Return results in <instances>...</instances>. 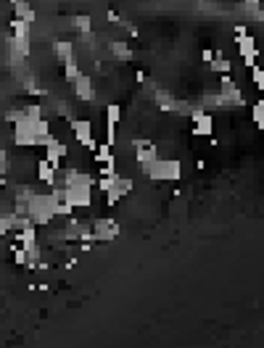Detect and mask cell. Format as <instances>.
Here are the masks:
<instances>
[{
    "label": "cell",
    "instance_id": "6da1fadb",
    "mask_svg": "<svg viewBox=\"0 0 264 348\" xmlns=\"http://www.w3.org/2000/svg\"><path fill=\"white\" fill-rule=\"evenodd\" d=\"M143 174H148L151 179H156V182H161V179H180V161L169 158V161H153L148 166H143Z\"/></svg>",
    "mask_w": 264,
    "mask_h": 348
},
{
    "label": "cell",
    "instance_id": "30bf717a",
    "mask_svg": "<svg viewBox=\"0 0 264 348\" xmlns=\"http://www.w3.org/2000/svg\"><path fill=\"white\" fill-rule=\"evenodd\" d=\"M209 69H211V71H220V74H230L232 64L227 61V58H211V61H209Z\"/></svg>",
    "mask_w": 264,
    "mask_h": 348
},
{
    "label": "cell",
    "instance_id": "9c48e42d",
    "mask_svg": "<svg viewBox=\"0 0 264 348\" xmlns=\"http://www.w3.org/2000/svg\"><path fill=\"white\" fill-rule=\"evenodd\" d=\"M53 172H56V166L48 161V158H45V161H40L37 164V174H40V179H42V182H53Z\"/></svg>",
    "mask_w": 264,
    "mask_h": 348
},
{
    "label": "cell",
    "instance_id": "7c38bea8",
    "mask_svg": "<svg viewBox=\"0 0 264 348\" xmlns=\"http://www.w3.org/2000/svg\"><path fill=\"white\" fill-rule=\"evenodd\" d=\"M251 114H254V124L261 129V127H264V103H261V100H259V103H254Z\"/></svg>",
    "mask_w": 264,
    "mask_h": 348
},
{
    "label": "cell",
    "instance_id": "5bb4252c",
    "mask_svg": "<svg viewBox=\"0 0 264 348\" xmlns=\"http://www.w3.org/2000/svg\"><path fill=\"white\" fill-rule=\"evenodd\" d=\"M251 77H254V85L261 90V87H264V71H261L259 66H251Z\"/></svg>",
    "mask_w": 264,
    "mask_h": 348
},
{
    "label": "cell",
    "instance_id": "7a4b0ae2",
    "mask_svg": "<svg viewBox=\"0 0 264 348\" xmlns=\"http://www.w3.org/2000/svg\"><path fill=\"white\" fill-rule=\"evenodd\" d=\"M190 119H193V135L196 138H209V135L214 132V119L204 111V109H196L193 114H190Z\"/></svg>",
    "mask_w": 264,
    "mask_h": 348
},
{
    "label": "cell",
    "instance_id": "4fadbf2b",
    "mask_svg": "<svg viewBox=\"0 0 264 348\" xmlns=\"http://www.w3.org/2000/svg\"><path fill=\"white\" fill-rule=\"evenodd\" d=\"M106 116H108V124H116L119 119H122V109H119L116 103H111V105L106 109Z\"/></svg>",
    "mask_w": 264,
    "mask_h": 348
},
{
    "label": "cell",
    "instance_id": "ba28073f",
    "mask_svg": "<svg viewBox=\"0 0 264 348\" xmlns=\"http://www.w3.org/2000/svg\"><path fill=\"white\" fill-rule=\"evenodd\" d=\"M53 50H56V56L61 58V64H71L74 61V48H71V42H56L53 45Z\"/></svg>",
    "mask_w": 264,
    "mask_h": 348
},
{
    "label": "cell",
    "instance_id": "8fae6325",
    "mask_svg": "<svg viewBox=\"0 0 264 348\" xmlns=\"http://www.w3.org/2000/svg\"><path fill=\"white\" fill-rule=\"evenodd\" d=\"M95 158H98V161H114V156H111V145H108V143L95 145Z\"/></svg>",
    "mask_w": 264,
    "mask_h": 348
},
{
    "label": "cell",
    "instance_id": "3957f363",
    "mask_svg": "<svg viewBox=\"0 0 264 348\" xmlns=\"http://www.w3.org/2000/svg\"><path fill=\"white\" fill-rule=\"evenodd\" d=\"M156 158H159L156 145L148 143V140H135V161L140 164V169H143V166H148V164H153Z\"/></svg>",
    "mask_w": 264,
    "mask_h": 348
},
{
    "label": "cell",
    "instance_id": "277c9868",
    "mask_svg": "<svg viewBox=\"0 0 264 348\" xmlns=\"http://www.w3.org/2000/svg\"><path fill=\"white\" fill-rule=\"evenodd\" d=\"M71 132H74V138L80 140L82 145H87L90 150H95V140H92V124L87 122V119H77V122H71Z\"/></svg>",
    "mask_w": 264,
    "mask_h": 348
},
{
    "label": "cell",
    "instance_id": "e0dca14e",
    "mask_svg": "<svg viewBox=\"0 0 264 348\" xmlns=\"http://www.w3.org/2000/svg\"><path fill=\"white\" fill-rule=\"evenodd\" d=\"M201 58H204V61L209 64V61H211V58H214V50H211V48H206L204 53H201Z\"/></svg>",
    "mask_w": 264,
    "mask_h": 348
},
{
    "label": "cell",
    "instance_id": "52a82bcc",
    "mask_svg": "<svg viewBox=\"0 0 264 348\" xmlns=\"http://www.w3.org/2000/svg\"><path fill=\"white\" fill-rule=\"evenodd\" d=\"M74 93H77V98H82V100H92V95H95V90H92L90 77L80 74V77L74 79Z\"/></svg>",
    "mask_w": 264,
    "mask_h": 348
},
{
    "label": "cell",
    "instance_id": "2e32d148",
    "mask_svg": "<svg viewBox=\"0 0 264 348\" xmlns=\"http://www.w3.org/2000/svg\"><path fill=\"white\" fill-rule=\"evenodd\" d=\"M8 172V158H6V150H0V174Z\"/></svg>",
    "mask_w": 264,
    "mask_h": 348
},
{
    "label": "cell",
    "instance_id": "5b68a950",
    "mask_svg": "<svg viewBox=\"0 0 264 348\" xmlns=\"http://www.w3.org/2000/svg\"><path fill=\"white\" fill-rule=\"evenodd\" d=\"M238 50H241V56H243V64H246L248 69L256 66V42H254V37L241 35V37H238Z\"/></svg>",
    "mask_w": 264,
    "mask_h": 348
},
{
    "label": "cell",
    "instance_id": "8992f818",
    "mask_svg": "<svg viewBox=\"0 0 264 348\" xmlns=\"http://www.w3.org/2000/svg\"><path fill=\"white\" fill-rule=\"evenodd\" d=\"M92 235H95V240H114L119 235V224L114 219H98L92 227Z\"/></svg>",
    "mask_w": 264,
    "mask_h": 348
},
{
    "label": "cell",
    "instance_id": "9a60e30c",
    "mask_svg": "<svg viewBox=\"0 0 264 348\" xmlns=\"http://www.w3.org/2000/svg\"><path fill=\"white\" fill-rule=\"evenodd\" d=\"M74 26L80 29V32H90V16H80V19H74Z\"/></svg>",
    "mask_w": 264,
    "mask_h": 348
}]
</instances>
